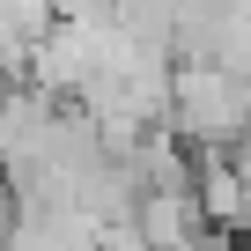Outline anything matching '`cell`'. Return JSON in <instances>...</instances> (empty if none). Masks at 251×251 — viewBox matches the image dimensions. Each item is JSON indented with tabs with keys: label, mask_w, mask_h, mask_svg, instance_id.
<instances>
[{
	"label": "cell",
	"mask_w": 251,
	"mask_h": 251,
	"mask_svg": "<svg viewBox=\"0 0 251 251\" xmlns=\"http://www.w3.org/2000/svg\"><path fill=\"white\" fill-rule=\"evenodd\" d=\"M170 133L192 148L251 141V81L214 67V59H177L170 67Z\"/></svg>",
	"instance_id": "cell-1"
},
{
	"label": "cell",
	"mask_w": 251,
	"mask_h": 251,
	"mask_svg": "<svg viewBox=\"0 0 251 251\" xmlns=\"http://www.w3.org/2000/svg\"><path fill=\"white\" fill-rule=\"evenodd\" d=\"M133 229L148 236V251H192L207 236V214H200L192 185L185 192H141L133 200Z\"/></svg>",
	"instance_id": "cell-2"
}]
</instances>
